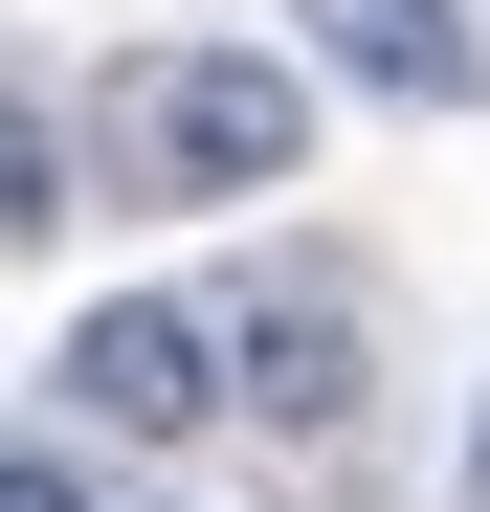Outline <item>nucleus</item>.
I'll return each instance as SVG.
<instances>
[{"label": "nucleus", "instance_id": "f257e3e1", "mask_svg": "<svg viewBox=\"0 0 490 512\" xmlns=\"http://www.w3.org/2000/svg\"><path fill=\"white\" fill-rule=\"evenodd\" d=\"M312 156V67H268V45H156V67H112V179L134 201H268Z\"/></svg>", "mask_w": 490, "mask_h": 512}, {"label": "nucleus", "instance_id": "f03ea898", "mask_svg": "<svg viewBox=\"0 0 490 512\" xmlns=\"http://www.w3.org/2000/svg\"><path fill=\"white\" fill-rule=\"evenodd\" d=\"M45 379L90 401L112 446H201V423L245 401V379H223V334H201V312H156V290H112V312H90V334L45 357Z\"/></svg>", "mask_w": 490, "mask_h": 512}, {"label": "nucleus", "instance_id": "7ed1b4c3", "mask_svg": "<svg viewBox=\"0 0 490 512\" xmlns=\"http://www.w3.org/2000/svg\"><path fill=\"white\" fill-rule=\"evenodd\" d=\"M223 379H245V423H268V446H335V423H357V312H335V290L223 312Z\"/></svg>", "mask_w": 490, "mask_h": 512}, {"label": "nucleus", "instance_id": "20e7f679", "mask_svg": "<svg viewBox=\"0 0 490 512\" xmlns=\"http://www.w3.org/2000/svg\"><path fill=\"white\" fill-rule=\"evenodd\" d=\"M379 112H468V0H312Z\"/></svg>", "mask_w": 490, "mask_h": 512}, {"label": "nucleus", "instance_id": "39448f33", "mask_svg": "<svg viewBox=\"0 0 490 512\" xmlns=\"http://www.w3.org/2000/svg\"><path fill=\"white\" fill-rule=\"evenodd\" d=\"M0 512H90V490H67V446H23V468H0Z\"/></svg>", "mask_w": 490, "mask_h": 512}, {"label": "nucleus", "instance_id": "423d86ee", "mask_svg": "<svg viewBox=\"0 0 490 512\" xmlns=\"http://www.w3.org/2000/svg\"><path fill=\"white\" fill-rule=\"evenodd\" d=\"M468 490H490V446H468Z\"/></svg>", "mask_w": 490, "mask_h": 512}]
</instances>
